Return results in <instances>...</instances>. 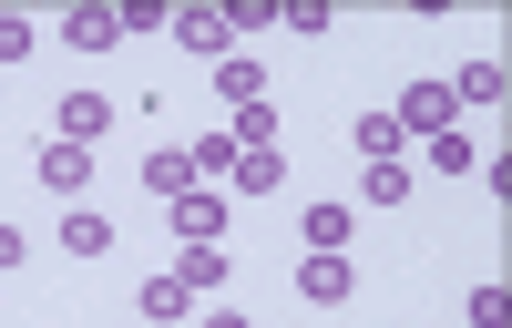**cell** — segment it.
<instances>
[{"label":"cell","instance_id":"obj_1","mask_svg":"<svg viewBox=\"0 0 512 328\" xmlns=\"http://www.w3.org/2000/svg\"><path fill=\"white\" fill-rule=\"evenodd\" d=\"M390 123H400V134H420V144H431V134H451V123H461V103H451V82H400Z\"/></svg>","mask_w":512,"mask_h":328},{"label":"cell","instance_id":"obj_14","mask_svg":"<svg viewBox=\"0 0 512 328\" xmlns=\"http://www.w3.org/2000/svg\"><path fill=\"white\" fill-rule=\"evenodd\" d=\"M113 41H123V21H113V11H62V52L93 62V52H113Z\"/></svg>","mask_w":512,"mask_h":328},{"label":"cell","instance_id":"obj_11","mask_svg":"<svg viewBox=\"0 0 512 328\" xmlns=\"http://www.w3.org/2000/svg\"><path fill=\"white\" fill-rule=\"evenodd\" d=\"M226 246H175V267H164V277H175V287H195V298H216V287H226Z\"/></svg>","mask_w":512,"mask_h":328},{"label":"cell","instance_id":"obj_7","mask_svg":"<svg viewBox=\"0 0 512 328\" xmlns=\"http://www.w3.org/2000/svg\"><path fill=\"white\" fill-rule=\"evenodd\" d=\"M144 195H154V205L195 195V154H185V144H154V154H144Z\"/></svg>","mask_w":512,"mask_h":328},{"label":"cell","instance_id":"obj_3","mask_svg":"<svg viewBox=\"0 0 512 328\" xmlns=\"http://www.w3.org/2000/svg\"><path fill=\"white\" fill-rule=\"evenodd\" d=\"M31 175L52 185V195H72V205H82V185H93V144H62V134H52V144H41V164H31Z\"/></svg>","mask_w":512,"mask_h":328},{"label":"cell","instance_id":"obj_20","mask_svg":"<svg viewBox=\"0 0 512 328\" xmlns=\"http://www.w3.org/2000/svg\"><path fill=\"white\" fill-rule=\"evenodd\" d=\"M31 52H41V31H31L21 11H0V72H11V62H31Z\"/></svg>","mask_w":512,"mask_h":328},{"label":"cell","instance_id":"obj_23","mask_svg":"<svg viewBox=\"0 0 512 328\" xmlns=\"http://www.w3.org/2000/svg\"><path fill=\"white\" fill-rule=\"evenodd\" d=\"M431 164H441V175H472V134H461V123H451V134H431Z\"/></svg>","mask_w":512,"mask_h":328},{"label":"cell","instance_id":"obj_19","mask_svg":"<svg viewBox=\"0 0 512 328\" xmlns=\"http://www.w3.org/2000/svg\"><path fill=\"white\" fill-rule=\"evenodd\" d=\"M113 21H123V41H144V31H175V11H164V0H123Z\"/></svg>","mask_w":512,"mask_h":328},{"label":"cell","instance_id":"obj_17","mask_svg":"<svg viewBox=\"0 0 512 328\" xmlns=\"http://www.w3.org/2000/svg\"><path fill=\"white\" fill-rule=\"evenodd\" d=\"M349 134H359V164H390V154H400V123H390V103H379V113H359Z\"/></svg>","mask_w":512,"mask_h":328},{"label":"cell","instance_id":"obj_13","mask_svg":"<svg viewBox=\"0 0 512 328\" xmlns=\"http://www.w3.org/2000/svg\"><path fill=\"white\" fill-rule=\"evenodd\" d=\"M113 246V216L103 205H62V257H103Z\"/></svg>","mask_w":512,"mask_h":328},{"label":"cell","instance_id":"obj_8","mask_svg":"<svg viewBox=\"0 0 512 328\" xmlns=\"http://www.w3.org/2000/svg\"><path fill=\"white\" fill-rule=\"evenodd\" d=\"M134 308H144V328H185V318H195V287H175V277L154 267V277L134 287Z\"/></svg>","mask_w":512,"mask_h":328},{"label":"cell","instance_id":"obj_24","mask_svg":"<svg viewBox=\"0 0 512 328\" xmlns=\"http://www.w3.org/2000/svg\"><path fill=\"white\" fill-rule=\"evenodd\" d=\"M195 328H256V318H246V308H205Z\"/></svg>","mask_w":512,"mask_h":328},{"label":"cell","instance_id":"obj_22","mask_svg":"<svg viewBox=\"0 0 512 328\" xmlns=\"http://www.w3.org/2000/svg\"><path fill=\"white\" fill-rule=\"evenodd\" d=\"M277 21H287L297 41H328V0H277Z\"/></svg>","mask_w":512,"mask_h":328},{"label":"cell","instance_id":"obj_6","mask_svg":"<svg viewBox=\"0 0 512 328\" xmlns=\"http://www.w3.org/2000/svg\"><path fill=\"white\" fill-rule=\"evenodd\" d=\"M349 226H359V205H338V195H318L308 216H297V236H308V257H338V246H349Z\"/></svg>","mask_w":512,"mask_h":328},{"label":"cell","instance_id":"obj_12","mask_svg":"<svg viewBox=\"0 0 512 328\" xmlns=\"http://www.w3.org/2000/svg\"><path fill=\"white\" fill-rule=\"evenodd\" d=\"M502 93H512V72H502V52H482V62H461V72H451V103H482V113H492Z\"/></svg>","mask_w":512,"mask_h":328},{"label":"cell","instance_id":"obj_10","mask_svg":"<svg viewBox=\"0 0 512 328\" xmlns=\"http://www.w3.org/2000/svg\"><path fill=\"white\" fill-rule=\"evenodd\" d=\"M277 185H287V154H277V144H236L226 195H277Z\"/></svg>","mask_w":512,"mask_h":328},{"label":"cell","instance_id":"obj_2","mask_svg":"<svg viewBox=\"0 0 512 328\" xmlns=\"http://www.w3.org/2000/svg\"><path fill=\"white\" fill-rule=\"evenodd\" d=\"M164 216H175V236H185V246H226V195H216V185L175 195V205H164Z\"/></svg>","mask_w":512,"mask_h":328},{"label":"cell","instance_id":"obj_21","mask_svg":"<svg viewBox=\"0 0 512 328\" xmlns=\"http://www.w3.org/2000/svg\"><path fill=\"white\" fill-rule=\"evenodd\" d=\"M226 21H236V52H246L256 31H277V0H226Z\"/></svg>","mask_w":512,"mask_h":328},{"label":"cell","instance_id":"obj_5","mask_svg":"<svg viewBox=\"0 0 512 328\" xmlns=\"http://www.w3.org/2000/svg\"><path fill=\"white\" fill-rule=\"evenodd\" d=\"M349 257H297V298H308V308H349Z\"/></svg>","mask_w":512,"mask_h":328},{"label":"cell","instance_id":"obj_25","mask_svg":"<svg viewBox=\"0 0 512 328\" xmlns=\"http://www.w3.org/2000/svg\"><path fill=\"white\" fill-rule=\"evenodd\" d=\"M11 257H21V226H11V216H0V267H11Z\"/></svg>","mask_w":512,"mask_h":328},{"label":"cell","instance_id":"obj_16","mask_svg":"<svg viewBox=\"0 0 512 328\" xmlns=\"http://www.w3.org/2000/svg\"><path fill=\"white\" fill-rule=\"evenodd\" d=\"M410 195V154H390V164H359V205H400Z\"/></svg>","mask_w":512,"mask_h":328},{"label":"cell","instance_id":"obj_4","mask_svg":"<svg viewBox=\"0 0 512 328\" xmlns=\"http://www.w3.org/2000/svg\"><path fill=\"white\" fill-rule=\"evenodd\" d=\"M175 52L226 62V52H236V21H226V11H175Z\"/></svg>","mask_w":512,"mask_h":328},{"label":"cell","instance_id":"obj_15","mask_svg":"<svg viewBox=\"0 0 512 328\" xmlns=\"http://www.w3.org/2000/svg\"><path fill=\"white\" fill-rule=\"evenodd\" d=\"M216 93H226V113H236V103H267V62H256V52H226V62H216Z\"/></svg>","mask_w":512,"mask_h":328},{"label":"cell","instance_id":"obj_9","mask_svg":"<svg viewBox=\"0 0 512 328\" xmlns=\"http://www.w3.org/2000/svg\"><path fill=\"white\" fill-rule=\"evenodd\" d=\"M103 123H113V93H62L52 134H62V144H103Z\"/></svg>","mask_w":512,"mask_h":328},{"label":"cell","instance_id":"obj_18","mask_svg":"<svg viewBox=\"0 0 512 328\" xmlns=\"http://www.w3.org/2000/svg\"><path fill=\"white\" fill-rule=\"evenodd\" d=\"M461 308H472V328H512V298H502V277H482Z\"/></svg>","mask_w":512,"mask_h":328}]
</instances>
